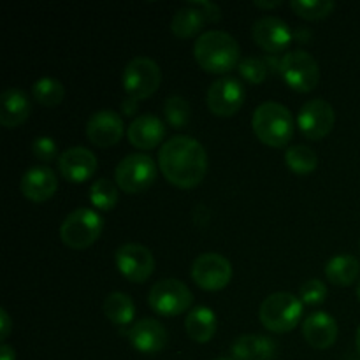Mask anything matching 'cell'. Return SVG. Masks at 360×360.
Returning a JSON list of instances; mask_svg holds the SVG:
<instances>
[{"label": "cell", "mask_w": 360, "mask_h": 360, "mask_svg": "<svg viewBox=\"0 0 360 360\" xmlns=\"http://www.w3.org/2000/svg\"><path fill=\"white\" fill-rule=\"evenodd\" d=\"M158 167L171 185L183 190L195 188L207 172V153L193 137L174 136L160 148Z\"/></svg>", "instance_id": "6da1fadb"}, {"label": "cell", "mask_w": 360, "mask_h": 360, "mask_svg": "<svg viewBox=\"0 0 360 360\" xmlns=\"http://www.w3.org/2000/svg\"><path fill=\"white\" fill-rule=\"evenodd\" d=\"M238 41L224 30H210L199 35L193 44V58L210 74H227L239 65Z\"/></svg>", "instance_id": "7a4b0ae2"}, {"label": "cell", "mask_w": 360, "mask_h": 360, "mask_svg": "<svg viewBox=\"0 0 360 360\" xmlns=\"http://www.w3.org/2000/svg\"><path fill=\"white\" fill-rule=\"evenodd\" d=\"M252 127L260 143L271 148H283L294 136L295 120L290 109L280 102H264L253 112Z\"/></svg>", "instance_id": "3957f363"}, {"label": "cell", "mask_w": 360, "mask_h": 360, "mask_svg": "<svg viewBox=\"0 0 360 360\" xmlns=\"http://www.w3.org/2000/svg\"><path fill=\"white\" fill-rule=\"evenodd\" d=\"M302 316V302L290 292H274L267 295L259 309L260 323L276 334L290 333Z\"/></svg>", "instance_id": "277c9868"}, {"label": "cell", "mask_w": 360, "mask_h": 360, "mask_svg": "<svg viewBox=\"0 0 360 360\" xmlns=\"http://www.w3.org/2000/svg\"><path fill=\"white\" fill-rule=\"evenodd\" d=\"M104 231V218L90 207H77L65 217L60 227V238L72 250H84L94 245Z\"/></svg>", "instance_id": "5b68a950"}, {"label": "cell", "mask_w": 360, "mask_h": 360, "mask_svg": "<svg viewBox=\"0 0 360 360\" xmlns=\"http://www.w3.org/2000/svg\"><path fill=\"white\" fill-rule=\"evenodd\" d=\"M162 83L160 65L148 56H136L125 65L122 74L123 90L130 98L144 101L158 90Z\"/></svg>", "instance_id": "8992f818"}, {"label": "cell", "mask_w": 360, "mask_h": 360, "mask_svg": "<svg viewBox=\"0 0 360 360\" xmlns=\"http://www.w3.org/2000/svg\"><path fill=\"white\" fill-rule=\"evenodd\" d=\"M158 169L150 155H127L115 171V181L118 188L127 193H141L157 181Z\"/></svg>", "instance_id": "52a82bcc"}, {"label": "cell", "mask_w": 360, "mask_h": 360, "mask_svg": "<svg viewBox=\"0 0 360 360\" xmlns=\"http://www.w3.org/2000/svg\"><path fill=\"white\" fill-rule=\"evenodd\" d=\"M280 74L285 83L299 94L315 90L320 81V67L311 53L294 49L287 53L280 62Z\"/></svg>", "instance_id": "ba28073f"}, {"label": "cell", "mask_w": 360, "mask_h": 360, "mask_svg": "<svg viewBox=\"0 0 360 360\" xmlns=\"http://www.w3.org/2000/svg\"><path fill=\"white\" fill-rule=\"evenodd\" d=\"M150 308L162 316H178L188 311L193 304V295L183 281L169 278L151 287L148 295Z\"/></svg>", "instance_id": "9c48e42d"}, {"label": "cell", "mask_w": 360, "mask_h": 360, "mask_svg": "<svg viewBox=\"0 0 360 360\" xmlns=\"http://www.w3.org/2000/svg\"><path fill=\"white\" fill-rule=\"evenodd\" d=\"M115 262L120 273L132 283H144L155 271V257L146 246L139 243H125L115 253Z\"/></svg>", "instance_id": "30bf717a"}, {"label": "cell", "mask_w": 360, "mask_h": 360, "mask_svg": "<svg viewBox=\"0 0 360 360\" xmlns=\"http://www.w3.org/2000/svg\"><path fill=\"white\" fill-rule=\"evenodd\" d=\"M192 280L202 290H221L232 280L231 262L220 253H202L192 264Z\"/></svg>", "instance_id": "8fae6325"}, {"label": "cell", "mask_w": 360, "mask_h": 360, "mask_svg": "<svg viewBox=\"0 0 360 360\" xmlns=\"http://www.w3.org/2000/svg\"><path fill=\"white\" fill-rule=\"evenodd\" d=\"M206 102L214 116L220 118L234 116L245 104V86L236 77L224 76L207 88Z\"/></svg>", "instance_id": "7c38bea8"}, {"label": "cell", "mask_w": 360, "mask_h": 360, "mask_svg": "<svg viewBox=\"0 0 360 360\" xmlns=\"http://www.w3.org/2000/svg\"><path fill=\"white\" fill-rule=\"evenodd\" d=\"M336 123L334 108L326 98H311L301 108L297 115V127L309 141H319L329 136Z\"/></svg>", "instance_id": "4fadbf2b"}, {"label": "cell", "mask_w": 360, "mask_h": 360, "mask_svg": "<svg viewBox=\"0 0 360 360\" xmlns=\"http://www.w3.org/2000/svg\"><path fill=\"white\" fill-rule=\"evenodd\" d=\"M125 134V123L122 116L111 109L94 112L86 123V137L98 148H109L120 143Z\"/></svg>", "instance_id": "5bb4252c"}, {"label": "cell", "mask_w": 360, "mask_h": 360, "mask_svg": "<svg viewBox=\"0 0 360 360\" xmlns=\"http://www.w3.org/2000/svg\"><path fill=\"white\" fill-rule=\"evenodd\" d=\"M252 37L264 51L280 53L290 46L294 35H292L290 27L281 18L264 16L253 25Z\"/></svg>", "instance_id": "9a60e30c"}, {"label": "cell", "mask_w": 360, "mask_h": 360, "mask_svg": "<svg viewBox=\"0 0 360 360\" xmlns=\"http://www.w3.org/2000/svg\"><path fill=\"white\" fill-rule=\"evenodd\" d=\"M130 345L141 354H160L169 343V334L165 327L155 319H141L127 333Z\"/></svg>", "instance_id": "2e32d148"}, {"label": "cell", "mask_w": 360, "mask_h": 360, "mask_svg": "<svg viewBox=\"0 0 360 360\" xmlns=\"http://www.w3.org/2000/svg\"><path fill=\"white\" fill-rule=\"evenodd\" d=\"M98 167L97 157L94 151L83 146H74L63 151L58 158V169L67 181L79 185L88 181L95 174Z\"/></svg>", "instance_id": "e0dca14e"}, {"label": "cell", "mask_w": 360, "mask_h": 360, "mask_svg": "<svg viewBox=\"0 0 360 360\" xmlns=\"http://www.w3.org/2000/svg\"><path fill=\"white\" fill-rule=\"evenodd\" d=\"M21 193L32 202H46L58 190V179L53 169L46 165H34L23 174L20 183Z\"/></svg>", "instance_id": "ac0fdd59"}, {"label": "cell", "mask_w": 360, "mask_h": 360, "mask_svg": "<svg viewBox=\"0 0 360 360\" xmlns=\"http://www.w3.org/2000/svg\"><path fill=\"white\" fill-rule=\"evenodd\" d=\"M302 336L315 350H327L338 340V323L329 313L315 311L302 323Z\"/></svg>", "instance_id": "d6986e66"}, {"label": "cell", "mask_w": 360, "mask_h": 360, "mask_svg": "<svg viewBox=\"0 0 360 360\" xmlns=\"http://www.w3.org/2000/svg\"><path fill=\"white\" fill-rule=\"evenodd\" d=\"M132 146L139 150H153L164 141L165 123L155 115H141L127 129Z\"/></svg>", "instance_id": "ffe728a7"}, {"label": "cell", "mask_w": 360, "mask_h": 360, "mask_svg": "<svg viewBox=\"0 0 360 360\" xmlns=\"http://www.w3.org/2000/svg\"><path fill=\"white\" fill-rule=\"evenodd\" d=\"M32 112V104L27 94L18 88H7L0 95V123L6 129H16L23 125Z\"/></svg>", "instance_id": "44dd1931"}, {"label": "cell", "mask_w": 360, "mask_h": 360, "mask_svg": "<svg viewBox=\"0 0 360 360\" xmlns=\"http://www.w3.org/2000/svg\"><path fill=\"white\" fill-rule=\"evenodd\" d=\"M276 355L273 340L260 334H245L232 347L234 360H269Z\"/></svg>", "instance_id": "7402d4cb"}, {"label": "cell", "mask_w": 360, "mask_h": 360, "mask_svg": "<svg viewBox=\"0 0 360 360\" xmlns=\"http://www.w3.org/2000/svg\"><path fill=\"white\" fill-rule=\"evenodd\" d=\"M217 315L206 306L190 309L185 319V329L190 340L197 343H207L217 334Z\"/></svg>", "instance_id": "603a6c76"}, {"label": "cell", "mask_w": 360, "mask_h": 360, "mask_svg": "<svg viewBox=\"0 0 360 360\" xmlns=\"http://www.w3.org/2000/svg\"><path fill=\"white\" fill-rule=\"evenodd\" d=\"M360 274V262L354 255H338L327 262V280L338 287H350Z\"/></svg>", "instance_id": "cb8c5ba5"}, {"label": "cell", "mask_w": 360, "mask_h": 360, "mask_svg": "<svg viewBox=\"0 0 360 360\" xmlns=\"http://www.w3.org/2000/svg\"><path fill=\"white\" fill-rule=\"evenodd\" d=\"M102 309H104L105 319L118 327L130 326L134 322V316H136L134 301L129 295L123 294V292H111L105 297Z\"/></svg>", "instance_id": "d4e9b609"}, {"label": "cell", "mask_w": 360, "mask_h": 360, "mask_svg": "<svg viewBox=\"0 0 360 360\" xmlns=\"http://www.w3.org/2000/svg\"><path fill=\"white\" fill-rule=\"evenodd\" d=\"M204 23H206V16H204L202 11L190 4V6L176 11L171 21V30L176 37L190 39L195 37L202 30Z\"/></svg>", "instance_id": "484cf974"}, {"label": "cell", "mask_w": 360, "mask_h": 360, "mask_svg": "<svg viewBox=\"0 0 360 360\" xmlns=\"http://www.w3.org/2000/svg\"><path fill=\"white\" fill-rule=\"evenodd\" d=\"M285 162H287L288 169L295 174H311L319 165V157H316L315 150L306 144H295L290 146L285 153Z\"/></svg>", "instance_id": "4316f807"}, {"label": "cell", "mask_w": 360, "mask_h": 360, "mask_svg": "<svg viewBox=\"0 0 360 360\" xmlns=\"http://www.w3.org/2000/svg\"><path fill=\"white\" fill-rule=\"evenodd\" d=\"M32 95L39 104L46 108H55L65 97V88L55 77H41L32 84Z\"/></svg>", "instance_id": "83f0119b"}, {"label": "cell", "mask_w": 360, "mask_h": 360, "mask_svg": "<svg viewBox=\"0 0 360 360\" xmlns=\"http://www.w3.org/2000/svg\"><path fill=\"white\" fill-rule=\"evenodd\" d=\"M164 116L165 123L174 130H183L188 127L190 116H192V109L186 98L179 97V95H172L165 101L164 104Z\"/></svg>", "instance_id": "f1b7e54d"}, {"label": "cell", "mask_w": 360, "mask_h": 360, "mask_svg": "<svg viewBox=\"0 0 360 360\" xmlns=\"http://www.w3.org/2000/svg\"><path fill=\"white\" fill-rule=\"evenodd\" d=\"M90 200L97 210L111 211L118 204V186L108 178H101L91 185Z\"/></svg>", "instance_id": "f546056e"}, {"label": "cell", "mask_w": 360, "mask_h": 360, "mask_svg": "<svg viewBox=\"0 0 360 360\" xmlns=\"http://www.w3.org/2000/svg\"><path fill=\"white\" fill-rule=\"evenodd\" d=\"M290 7L304 20L316 21L329 16L336 4L333 0H292Z\"/></svg>", "instance_id": "4dcf8cb0"}, {"label": "cell", "mask_w": 360, "mask_h": 360, "mask_svg": "<svg viewBox=\"0 0 360 360\" xmlns=\"http://www.w3.org/2000/svg\"><path fill=\"white\" fill-rule=\"evenodd\" d=\"M239 74L245 77L248 83L262 84L267 77V65L259 56H245L239 62Z\"/></svg>", "instance_id": "1f68e13d"}, {"label": "cell", "mask_w": 360, "mask_h": 360, "mask_svg": "<svg viewBox=\"0 0 360 360\" xmlns=\"http://www.w3.org/2000/svg\"><path fill=\"white\" fill-rule=\"evenodd\" d=\"M299 299H301L302 304H308V306H320L326 302L327 299V287L323 281L313 280L304 281L299 288Z\"/></svg>", "instance_id": "d6a6232c"}, {"label": "cell", "mask_w": 360, "mask_h": 360, "mask_svg": "<svg viewBox=\"0 0 360 360\" xmlns=\"http://www.w3.org/2000/svg\"><path fill=\"white\" fill-rule=\"evenodd\" d=\"M30 148L34 157L41 162H53L58 157V146H56L55 139H51V137L48 136L35 137V139L32 141Z\"/></svg>", "instance_id": "836d02e7"}, {"label": "cell", "mask_w": 360, "mask_h": 360, "mask_svg": "<svg viewBox=\"0 0 360 360\" xmlns=\"http://www.w3.org/2000/svg\"><path fill=\"white\" fill-rule=\"evenodd\" d=\"M190 4L195 6L197 9L202 11L206 20L213 21V23H217V21L221 20V9L214 2H206V0H202V2H190Z\"/></svg>", "instance_id": "e575fe53"}, {"label": "cell", "mask_w": 360, "mask_h": 360, "mask_svg": "<svg viewBox=\"0 0 360 360\" xmlns=\"http://www.w3.org/2000/svg\"><path fill=\"white\" fill-rule=\"evenodd\" d=\"M11 330H13V322H11V316L7 315L6 309H0V340L6 341L9 338Z\"/></svg>", "instance_id": "d590c367"}, {"label": "cell", "mask_w": 360, "mask_h": 360, "mask_svg": "<svg viewBox=\"0 0 360 360\" xmlns=\"http://www.w3.org/2000/svg\"><path fill=\"white\" fill-rule=\"evenodd\" d=\"M0 360H16V352L7 343L0 345Z\"/></svg>", "instance_id": "8d00e7d4"}, {"label": "cell", "mask_w": 360, "mask_h": 360, "mask_svg": "<svg viewBox=\"0 0 360 360\" xmlns=\"http://www.w3.org/2000/svg\"><path fill=\"white\" fill-rule=\"evenodd\" d=\"M137 102L139 101H136V98H127V101L122 104L123 112H125L127 116H132L137 109Z\"/></svg>", "instance_id": "74e56055"}, {"label": "cell", "mask_w": 360, "mask_h": 360, "mask_svg": "<svg viewBox=\"0 0 360 360\" xmlns=\"http://www.w3.org/2000/svg\"><path fill=\"white\" fill-rule=\"evenodd\" d=\"M257 7H260V9H276V7L281 6V0H274V2H264V0H255Z\"/></svg>", "instance_id": "f35d334b"}, {"label": "cell", "mask_w": 360, "mask_h": 360, "mask_svg": "<svg viewBox=\"0 0 360 360\" xmlns=\"http://www.w3.org/2000/svg\"><path fill=\"white\" fill-rule=\"evenodd\" d=\"M355 343H357V350H359V354H360V326H359V329H357V338H355Z\"/></svg>", "instance_id": "ab89813d"}, {"label": "cell", "mask_w": 360, "mask_h": 360, "mask_svg": "<svg viewBox=\"0 0 360 360\" xmlns=\"http://www.w3.org/2000/svg\"><path fill=\"white\" fill-rule=\"evenodd\" d=\"M357 299L360 301V283H359V287H357Z\"/></svg>", "instance_id": "60d3db41"}, {"label": "cell", "mask_w": 360, "mask_h": 360, "mask_svg": "<svg viewBox=\"0 0 360 360\" xmlns=\"http://www.w3.org/2000/svg\"><path fill=\"white\" fill-rule=\"evenodd\" d=\"M214 360H231V359H214Z\"/></svg>", "instance_id": "b9f144b4"}]
</instances>
